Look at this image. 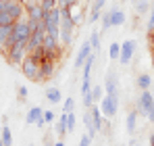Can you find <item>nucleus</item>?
Here are the masks:
<instances>
[{"instance_id":"17","label":"nucleus","mask_w":154,"mask_h":146,"mask_svg":"<svg viewBox=\"0 0 154 146\" xmlns=\"http://www.w3.org/2000/svg\"><path fill=\"white\" fill-rule=\"evenodd\" d=\"M54 132H56L58 136H65V132H67V113H63V115H60L58 123L54 125Z\"/></svg>"},{"instance_id":"4","label":"nucleus","mask_w":154,"mask_h":146,"mask_svg":"<svg viewBox=\"0 0 154 146\" xmlns=\"http://www.w3.org/2000/svg\"><path fill=\"white\" fill-rule=\"evenodd\" d=\"M29 54L25 48V44H15L13 48L6 52V59H8V63H13V65H21L23 61H25V56Z\"/></svg>"},{"instance_id":"12","label":"nucleus","mask_w":154,"mask_h":146,"mask_svg":"<svg viewBox=\"0 0 154 146\" xmlns=\"http://www.w3.org/2000/svg\"><path fill=\"white\" fill-rule=\"evenodd\" d=\"M13 29H15V23L2 25V27H0V48H4V44H6V42H8V38L13 36Z\"/></svg>"},{"instance_id":"13","label":"nucleus","mask_w":154,"mask_h":146,"mask_svg":"<svg viewBox=\"0 0 154 146\" xmlns=\"http://www.w3.org/2000/svg\"><path fill=\"white\" fill-rule=\"evenodd\" d=\"M104 94H108V96L117 94V75L108 73V77H106V86H104Z\"/></svg>"},{"instance_id":"2","label":"nucleus","mask_w":154,"mask_h":146,"mask_svg":"<svg viewBox=\"0 0 154 146\" xmlns=\"http://www.w3.org/2000/svg\"><path fill=\"white\" fill-rule=\"evenodd\" d=\"M154 111V96L148 92V90H142V94H140V102H137V113H142V115H150Z\"/></svg>"},{"instance_id":"33","label":"nucleus","mask_w":154,"mask_h":146,"mask_svg":"<svg viewBox=\"0 0 154 146\" xmlns=\"http://www.w3.org/2000/svg\"><path fill=\"white\" fill-rule=\"evenodd\" d=\"M148 29H154V8L150 11V19H148Z\"/></svg>"},{"instance_id":"29","label":"nucleus","mask_w":154,"mask_h":146,"mask_svg":"<svg viewBox=\"0 0 154 146\" xmlns=\"http://www.w3.org/2000/svg\"><path fill=\"white\" fill-rule=\"evenodd\" d=\"M92 144V136H88V134H83L81 136V140H79V144L77 146H90Z\"/></svg>"},{"instance_id":"42","label":"nucleus","mask_w":154,"mask_h":146,"mask_svg":"<svg viewBox=\"0 0 154 146\" xmlns=\"http://www.w3.org/2000/svg\"><path fill=\"white\" fill-rule=\"evenodd\" d=\"M131 2H133V4H135V2H137V0H131Z\"/></svg>"},{"instance_id":"32","label":"nucleus","mask_w":154,"mask_h":146,"mask_svg":"<svg viewBox=\"0 0 154 146\" xmlns=\"http://www.w3.org/2000/svg\"><path fill=\"white\" fill-rule=\"evenodd\" d=\"M71 19H73V23H79V21H81V15H79V13H77V11H75V13H73V11H71Z\"/></svg>"},{"instance_id":"23","label":"nucleus","mask_w":154,"mask_h":146,"mask_svg":"<svg viewBox=\"0 0 154 146\" xmlns=\"http://www.w3.org/2000/svg\"><path fill=\"white\" fill-rule=\"evenodd\" d=\"M110 27H112V11L102 15V31H108Z\"/></svg>"},{"instance_id":"25","label":"nucleus","mask_w":154,"mask_h":146,"mask_svg":"<svg viewBox=\"0 0 154 146\" xmlns=\"http://www.w3.org/2000/svg\"><path fill=\"white\" fill-rule=\"evenodd\" d=\"M75 127H77L75 113H67V132H75Z\"/></svg>"},{"instance_id":"27","label":"nucleus","mask_w":154,"mask_h":146,"mask_svg":"<svg viewBox=\"0 0 154 146\" xmlns=\"http://www.w3.org/2000/svg\"><path fill=\"white\" fill-rule=\"evenodd\" d=\"M75 111V100L69 96V98H65V109H63V113H73Z\"/></svg>"},{"instance_id":"43","label":"nucleus","mask_w":154,"mask_h":146,"mask_svg":"<svg viewBox=\"0 0 154 146\" xmlns=\"http://www.w3.org/2000/svg\"><path fill=\"white\" fill-rule=\"evenodd\" d=\"M152 8H154V6H152Z\"/></svg>"},{"instance_id":"24","label":"nucleus","mask_w":154,"mask_h":146,"mask_svg":"<svg viewBox=\"0 0 154 146\" xmlns=\"http://www.w3.org/2000/svg\"><path fill=\"white\" fill-rule=\"evenodd\" d=\"M92 98H94V102H98V100L104 98V88L100 84H98V86H92Z\"/></svg>"},{"instance_id":"19","label":"nucleus","mask_w":154,"mask_h":146,"mask_svg":"<svg viewBox=\"0 0 154 146\" xmlns=\"http://www.w3.org/2000/svg\"><path fill=\"white\" fill-rule=\"evenodd\" d=\"M108 56H110V61H119V56H121V44L112 42L110 48H108Z\"/></svg>"},{"instance_id":"8","label":"nucleus","mask_w":154,"mask_h":146,"mask_svg":"<svg viewBox=\"0 0 154 146\" xmlns=\"http://www.w3.org/2000/svg\"><path fill=\"white\" fill-rule=\"evenodd\" d=\"M104 4H106V0H96V2H94L92 13H90V21H92V23H96L98 19H102V8H104Z\"/></svg>"},{"instance_id":"37","label":"nucleus","mask_w":154,"mask_h":146,"mask_svg":"<svg viewBox=\"0 0 154 146\" xmlns=\"http://www.w3.org/2000/svg\"><path fill=\"white\" fill-rule=\"evenodd\" d=\"M52 146H65V142H63V140H58V142H54Z\"/></svg>"},{"instance_id":"35","label":"nucleus","mask_w":154,"mask_h":146,"mask_svg":"<svg viewBox=\"0 0 154 146\" xmlns=\"http://www.w3.org/2000/svg\"><path fill=\"white\" fill-rule=\"evenodd\" d=\"M44 123H46V121H44V117H42V119H38V121H35V125H38V127H44Z\"/></svg>"},{"instance_id":"15","label":"nucleus","mask_w":154,"mask_h":146,"mask_svg":"<svg viewBox=\"0 0 154 146\" xmlns=\"http://www.w3.org/2000/svg\"><path fill=\"white\" fill-rule=\"evenodd\" d=\"M31 56L35 59V61H48V50L44 48V46H38V48H33L31 50Z\"/></svg>"},{"instance_id":"36","label":"nucleus","mask_w":154,"mask_h":146,"mask_svg":"<svg viewBox=\"0 0 154 146\" xmlns=\"http://www.w3.org/2000/svg\"><path fill=\"white\" fill-rule=\"evenodd\" d=\"M6 2H8V0H0V11H4V6H6Z\"/></svg>"},{"instance_id":"7","label":"nucleus","mask_w":154,"mask_h":146,"mask_svg":"<svg viewBox=\"0 0 154 146\" xmlns=\"http://www.w3.org/2000/svg\"><path fill=\"white\" fill-rule=\"evenodd\" d=\"M133 52H135V42H133V40L123 42V44H121V56H119V63L127 65L129 61H131V56H133Z\"/></svg>"},{"instance_id":"21","label":"nucleus","mask_w":154,"mask_h":146,"mask_svg":"<svg viewBox=\"0 0 154 146\" xmlns=\"http://www.w3.org/2000/svg\"><path fill=\"white\" fill-rule=\"evenodd\" d=\"M137 111H129V115H127V129L129 132H133L135 129V125H137Z\"/></svg>"},{"instance_id":"26","label":"nucleus","mask_w":154,"mask_h":146,"mask_svg":"<svg viewBox=\"0 0 154 146\" xmlns=\"http://www.w3.org/2000/svg\"><path fill=\"white\" fill-rule=\"evenodd\" d=\"M11 23H15V19H13L6 11H0V27H2V25H11Z\"/></svg>"},{"instance_id":"28","label":"nucleus","mask_w":154,"mask_h":146,"mask_svg":"<svg viewBox=\"0 0 154 146\" xmlns=\"http://www.w3.org/2000/svg\"><path fill=\"white\" fill-rule=\"evenodd\" d=\"M135 11H137L140 15H144V13L148 11V0H137V2H135Z\"/></svg>"},{"instance_id":"40","label":"nucleus","mask_w":154,"mask_h":146,"mask_svg":"<svg viewBox=\"0 0 154 146\" xmlns=\"http://www.w3.org/2000/svg\"><path fill=\"white\" fill-rule=\"evenodd\" d=\"M131 146H140V144H137V142H131Z\"/></svg>"},{"instance_id":"3","label":"nucleus","mask_w":154,"mask_h":146,"mask_svg":"<svg viewBox=\"0 0 154 146\" xmlns=\"http://www.w3.org/2000/svg\"><path fill=\"white\" fill-rule=\"evenodd\" d=\"M117 106H119V96L112 94V96H106L102 98V104H100V111H102L104 117H115L117 115Z\"/></svg>"},{"instance_id":"30","label":"nucleus","mask_w":154,"mask_h":146,"mask_svg":"<svg viewBox=\"0 0 154 146\" xmlns=\"http://www.w3.org/2000/svg\"><path fill=\"white\" fill-rule=\"evenodd\" d=\"M42 117H44V121H46V123L54 121V113H52V111H44V115H42Z\"/></svg>"},{"instance_id":"34","label":"nucleus","mask_w":154,"mask_h":146,"mask_svg":"<svg viewBox=\"0 0 154 146\" xmlns=\"http://www.w3.org/2000/svg\"><path fill=\"white\" fill-rule=\"evenodd\" d=\"M148 38H150V42H152V50H154V29H150V36H148Z\"/></svg>"},{"instance_id":"18","label":"nucleus","mask_w":154,"mask_h":146,"mask_svg":"<svg viewBox=\"0 0 154 146\" xmlns=\"http://www.w3.org/2000/svg\"><path fill=\"white\" fill-rule=\"evenodd\" d=\"M100 40H102V33H100V31H92V36H90V46H92L94 52L100 50Z\"/></svg>"},{"instance_id":"9","label":"nucleus","mask_w":154,"mask_h":146,"mask_svg":"<svg viewBox=\"0 0 154 146\" xmlns=\"http://www.w3.org/2000/svg\"><path fill=\"white\" fill-rule=\"evenodd\" d=\"M58 40H60L58 36H52V33L46 31V33H44V42H42V46H44L46 50H56V48H60V46H58Z\"/></svg>"},{"instance_id":"20","label":"nucleus","mask_w":154,"mask_h":146,"mask_svg":"<svg viewBox=\"0 0 154 146\" xmlns=\"http://www.w3.org/2000/svg\"><path fill=\"white\" fill-rule=\"evenodd\" d=\"M150 84H152V77H150L148 73H142V75L137 77V86H140L142 90H148V88H150Z\"/></svg>"},{"instance_id":"14","label":"nucleus","mask_w":154,"mask_h":146,"mask_svg":"<svg viewBox=\"0 0 154 146\" xmlns=\"http://www.w3.org/2000/svg\"><path fill=\"white\" fill-rule=\"evenodd\" d=\"M125 21H127L125 13L121 8H112V27H121V25H125Z\"/></svg>"},{"instance_id":"11","label":"nucleus","mask_w":154,"mask_h":146,"mask_svg":"<svg viewBox=\"0 0 154 146\" xmlns=\"http://www.w3.org/2000/svg\"><path fill=\"white\" fill-rule=\"evenodd\" d=\"M42 115H44V111H42L40 106H33V109H29V111H27L25 123H27V125H31V123L35 125V121H38V119H42Z\"/></svg>"},{"instance_id":"38","label":"nucleus","mask_w":154,"mask_h":146,"mask_svg":"<svg viewBox=\"0 0 154 146\" xmlns=\"http://www.w3.org/2000/svg\"><path fill=\"white\" fill-rule=\"evenodd\" d=\"M148 119H150V121L154 123V111H152V113H150V115H148Z\"/></svg>"},{"instance_id":"10","label":"nucleus","mask_w":154,"mask_h":146,"mask_svg":"<svg viewBox=\"0 0 154 146\" xmlns=\"http://www.w3.org/2000/svg\"><path fill=\"white\" fill-rule=\"evenodd\" d=\"M52 73H54V63H52V61H42V63H40V75H42V81H44V79H50Z\"/></svg>"},{"instance_id":"1","label":"nucleus","mask_w":154,"mask_h":146,"mask_svg":"<svg viewBox=\"0 0 154 146\" xmlns=\"http://www.w3.org/2000/svg\"><path fill=\"white\" fill-rule=\"evenodd\" d=\"M21 71L27 79L31 81H42V75H40V61H35L31 54H27L25 61L21 63Z\"/></svg>"},{"instance_id":"6","label":"nucleus","mask_w":154,"mask_h":146,"mask_svg":"<svg viewBox=\"0 0 154 146\" xmlns=\"http://www.w3.org/2000/svg\"><path fill=\"white\" fill-rule=\"evenodd\" d=\"M92 52H94V50H92V46H90V40L83 42V44H81V50L77 52V56H75V63H73L75 69H81V67L85 65V61H88V56H90Z\"/></svg>"},{"instance_id":"41","label":"nucleus","mask_w":154,"mask_h":146,"mask_svg":"<svg viewBox=\"0 0 154 146\" xmlns=\"http://www.w3.org/2000/svg\"><path fill=\"white\" fill-rule=\"evenodd\" d=\"M0 146H4V142H2V138H0Z\"/></svg>"},{"instance_id":"22","label":"nucleus","mask_w":154,"mask_h":146,"mask_svg":"<svg viewBox=\"0 0 154 146\" xmlns=\"http://www.w3.org/2000/svg\"><path fill=\"white\" fill-rule=\"evenodd\" d=\"M2 142H4V146H13V134H11L8 125L2 127Z\"/></svg>"},{"instance_id":"39","label":"nucleus","mask_w":154,"mask_h":146,"mask_svg":"<svg viewBox=\"0 0 154 146\" xmlns=\"http://www.w3.org/2000/svg\"><path fill=\"white\" fill-rule=\"evenodd\" d=\"M150 144L154 146V134H152V136H150Z\"/></svg>"},{"instance_id":"31","label":"nucleus","mask_w":154,"mask_h":146,"mask_svg":"<svg viewBox=\"0 0 154 146\" xmlns=\"http://www.w3.org/2000/svg\"><path fill=\"white\" fill-rule=\"evenodd\" d=\"M27 98V88L25 86H19V100H25Z\"/></svg>"},{"instance_id":"16","label":"nucleus","mask_w":154,"mask_h":146,"mask_svg":"<svg viewBox=\"0 0 154 146\" xmlns=\"http://www.w3.org/2000/svg\"><path fill=\"white\" fill-rule=\"evenodd\" d=\"M46 98H48L50 102L56 104V102H60V100H63V94H60V90H58V88H48V90H46Z\"/></svg>"},{"instance_id":"5","label":"nucleus","mask_w":154,"mask_h":146,"mask_svg":"<svg viewBox=\"0 0 154 146\" xmlns=\"http://www.w3.org/2000/svg\"><path fill=\"white\" fill-rule=\"evenodd\" d=\"M4 11H6L15 21L23 19V15H25V8H23V4H21L19 0H8V2H6V6H4Z\"/></svg>"}]
</instances>
